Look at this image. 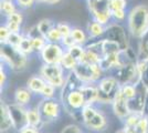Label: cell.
<instances>
[{"instance_id": "cell-1", "label": "cell", "mask_w": 148, "mask_h": 133, "mask_svg": "<svg viewBox=\"0 0 148 133\" xmlns=\"http://www.w3.org/2000/svg\"><path fill=\"white\" fill-rule=\"evenodd\" d=\"M127 29L136 39H143L148 33V6L137 5L127 14Z\"/></svg>"}, {"instance_id": "cell-2", "label": "cell", "mask_w": 148, "mask_h": 133, "mask_svg": "<svg viewBox=\"0 0 148 133\" xmlns=\"http://www.w3.org/2000/svg\"><path fill=\"white\" fill-rule=\"evenodd\" d=\"M0 57H1L2 64L8 65L12 71L19 72L27 68L28 56L23 54L18 48L11 47L10 44L1 43Z\"/></svg>"}, {"instance_id": "cell-3", "label": "cell", "mask_w": 148, "mask_h": 133, "mask_svg": "<svg viewBox=\"0 0 148 133\" xmlns=\"http://www.w3.org/2000/svg\"><path fill=\"white\" fill-rule=\"evenodd\" d=\"M97 84L99 88V104H110L114 101V99L118 94L121 90V84L113 76H103Z\"/></svg>"}, {"instance_id": "cell-4", "label": "cell", "mask_w": 148, "mask_h": 133, "mask_svg": "<svg viewBox=\"0 0 148 133\" xmlns=\"http://www.w3.org/2000/svg\"><path fill=\"white\" fill-rule=\"evenodd\" d=\"M39 74L45 80V82L56 89H61L66 79V72L61 64H42L39 70Z\"/></svg>"}, {"instance_id": "cell-5", "label": "cell", "mask_w": 148, "mask_h": 133, "mask_svg": "<svg viewBox=\"0 0 148 133\" xmlns=\"http://www.w3.org/2000/svg\"><path fill=\"white\" fill-rule=\"evenodd\" d=\"M74 74L81 80V82L86 83H97L104 76V71L101 69L99 63L90 64L79 62L73 70Z\"/></svg>"}, {"instance_id": "cell-6", "label": "cell", "mask_w": 148, "mask_h": 133, "mask_svg": "<svg viewBox=\"0 0 148 133\" xmlns=\"http://www.w3.org/2000/svg\"><path fill=\"white\" fill-rule=\"evenodd\" d=\"M110 73H111L110 76H114L121 85L124 84L137 85L138 83H140V76L137 68V63H130L124 67H119L114 69Z\"/></svg>"}, {"instance_id": "cell-7", "label": "cell", "mask_w": 148, "mask_h": 133, "mask_svg": "<svg viewBox=\"0 0 148 133\" xmlns=\"http://www.w3.org/2000/svg\"><path fill=\"white\" fill-rule=\"evenodd\" d=\"M45 124L56 121L62 112V103L59 99H42L37 104Z\"/></svg>"}, {"instance_id": "cell-8", "label": "cell", "mask_w": 148, "mask_h": 133, "mask_svg": "<svg viewBox=\"0 0 148 133\" xmlns=\"http://www.w3.org/2000/svg\"><path fill=\"white\" fill-rule=\"evenodd\" d=\"M103 39L114 41L121 45L122 49H127L130 47V40L128 34L123 25L117 22H111L108 25H106V30Z\"/></svg>"}, {"instance_id": "cell-9", "label": "cell", "mask_w": 148, "mask_h": 133, "mask_svg": "<svg viewBox=\"0 0 148 133\" xmlns=\"http://www.w3.org/2000/svg\"><path fill=\"white\" fill-rule=\"evenodd\" d=\"M65 49L61 43H48L45 44L43 50L39 54L44 64H60Z\"/></svg>"}, {"instance_id": "cell-10", "label": "cell", "mask_w": 148, "mask_h": 133, "mask_svg": "<svg viewBox=\"0 0 148 133\" xmlns=\"http://www.w3.org/2000/svg\"><path fill=\"white\" fill-rule=\"evenodd\" d=\"M8 110L11 116V121L13 124V130L18 133L21 129L28 125V120H27V112L28 108L21 107L17 103H9L8 104Z\"/></svg>"}, {"instance_id": "cell-11", "label": "cell", "mask_w": 148, "mask_h": 133, "mask_svg": "<svg viewBox=\"0 0 148 133\" xmlns=\"http://www.w3.org/2000/svg\"><path fill=\"white\" fill-rule=\"evenodd\" d=\"M83 84H84V83L81 82V80L74 74L73 71L68 72V73H66V79H65L64 85L60 89L61 92H60V94H59V100L61 101L62 104L64 103V101H65L66 98H68V95L70 94L71 92L76 91V90H80L81 87H82Z\"/></svg>"}, {"instance_id": "cell-12", "label": "cell", "mask_w": 148, "mask_h": 133, "mask_svg": "<svg viewBox=\"0 0 148 133\" xmlns=\"http://www.w3.org/2000/svg\"><path fill=\"white\" fill-rule=\"evenodd\" d=\"M112 110L114 115L117 118L118 120L123 122L132 112L130 110V104H128V100L122 94L121 90L116 95V98L114 99V101L112 103Z\"/></svg>"}, {"instance_id": "cell-13", "label": "cell", "mask_w": 148, "mask_h": 133, "mask_svg": "<svg viewBox=\"0 0 148 133\" xmlns=\"http://www.w3.org/2000/svg\"><path fill=\"white\" fill-rule=\"evenodd\" d=\"M136 87H137V93H136L135 98L128 101L130 110L132 113L143 114V110H144L145 102H146L148 95V90L143 83H138Z\"/></svg>"}, {"instance_id": "cell-14", "label": "cell", "mask_w": 148, "mask_h": 133, "mask_svg": "<svg viewBox=\"0 0 148 133\" xmlns=\"http://www.w3.org/2000/svg\"><path fill=\"white\" fill-rule=\"evenodd\" d=\"M83 125L86 129H88V130L93 131V132H103V131L106 130V127L108 125V120H107L104 112L99 109L96 114L88 122H86Z\"/></svg>"}, {"instance_id": "cell-15", "label": "cell", "mask_w": 148, "mask_h": 133, "mask_svg": "<svg viewBox=\"0 0 148 133\" xmlns=\"http://www.w3.org/2000/svg\"><path fill=\"white\" fill-rule=\"evenodd\" d=\"M81 93L84 98V101L86 105L97 104L99 100V88L96 83H86L83 84L80 89Z\"/></svg>"}, {"instance_id": "cell-16", "label": "cell", "mask_w": 148, "mask_h": 133, "mask_svg": "<svg viewBox=\"0 0 148 133\" xmlns=\"http://www.w3.org/2000/svg\"><path fill=\"white\" fill-rule=\"evenodd\" d=\"M0 118H1V121H0L1 133H10V131H14L11 116L8 110V103L3 101H1V104H0Z\"/></svg>"}, {"instance_id": "cell-17", "label": "cell", "mask_w": 148, "mask_h": 133, "mask_svg": "<svg viewBox=\"0 0 148 133\" xmlns=\"http://www.w3.org/2000/svg\"><path fill=\"white\" fill-rule=\"evenodd\" d=\"M27 120H28V125L33 127H37L40 131L43 129L45 125L43 121V118L40 113L38 107H29L28 108V112H27Z\"/></svg>"}, {"instance_id": "cell-18", "label": "cell", "mask_w": 148, "mask_h": 133, "mask_svg": "<svg viewBox=\"0 0 148 133\" xmlns=\"http://www.w3.org/2000/svg\"><path fill=\"white\" fill-rule=\"evenodd\" d=\"M33 95L34 94L27 87L18 88L14 91V94H13V102L21 107L28 108V105H30L31 101H32Z\"/></svg>"}, {"instance_id": "cell-19", "label": "cell", "mask_w": 148, "mask_h": 133, "mask_svg": "<svg viewBox=\"0 0 148 133\" xmlns=\"http://www.w3.org/2000/svg\"><path fill=\"white\" fill-rule=\"evenodd\" d=\"M45 84H47L45 80L40 74H33V76H31L28 79V81H27V88L29 89L33 94L40 95L41 92H42V90L45 87Z\"/></svg>"}, {"instance_id": "cell-20", "label": "cell", "mask_w": 148, "mask_h": 133, "mask_svg": "<svg viewBox=\"0 0 148 133\" xmlns=\"http://www.w3.org/2000/svg\"><path fill=\"white\" fill-rule=\"evenodd\" d=\"M106 27L95 20H91L86 25V33L90 39H102L105 34Z\"/></svg>"}, {"instance_id": "cell-21", "label": "cell", "mask_w": 148, "mask_h": 133, "mask_svg": "<svg viewBox=\"0 0 148 133\" xmlns=\"http://www.w3.org/2000/svg\"><path fill=\"white\" fill-rule=\"evenodd\" d=\"M137 68L140 76V83H143L148 90V58L139 59L137 61Z\"/></svg>"}, {"instance_id": "cell-22", "label": "cell", "mask_w": 148, "mask_h": 133, "mask_svg": "<svg viewBox=\"0 0 148 133\" xmlns=\"http://www.w3.org/2000/svg\"><path fill=\"white\" fill-rule=\"evenodd\" d=\"M79 63V61L76 60V59H74L70 53H69L68 51H65V53L63 54V57H62V60L60 64H61V67L64 69V71L68 73V72H71V71H73L74 68Z\"/></svg>"}, {"instance_id": "cell-23", "label": "cell", "mask_w": 148, "mask_h": 133, "mask_svg": "<svg viewBox=\"0 0 148 133\" xmlns=\"http://www.w3.org/2000/svg\"><path fill=\"white\" fill-rule=\"evenodd\" d=\"M125 129V127H124ZM128 133H148V118L143 115L140 120L132 127L126 129Z\"/></svg>"}, {"instance_id": "cell-24", "label": "cell", "mask_w": 148, "mask_h": 133, "mask_svg": "<svg viewBox=\"0 0 148 133\" xmlns=\"http://www.w3.org/2000/svg\"><path fill=\"white\" fill-rule=\"evenodd\" d=\"M121 50H123L121 48V45L114 41H110L103 39V52L104 56H110V54H117L121 52Z\"/></svg>"}, {"instance_id": "cell-25", "label": "cell", "mask_w": 148, "mask_h": 133, "mask_svg": "<svg viewBox=\"0 0 148 133\" xmlns=\"http://www.w3.org/2000/svg\"><path fill=\"white\" fill-rule=\"evenodd\" d=\"M72 38L74 39L75 43L81 44V45H85L88 42V36H87L86 31H84L81 28H73L72 29V33H71Z\"/></svg>"}, {"instance_id": "cell-26", "label": "cell", "mask_w": 148, "mask_h": 133, "mask_svg": "<svg viewBox=\"0 0 148 133\" xmlns=\"http://www.w3.org/2000/svg\"><path fill=\"white\" fill-rule=\"evenodd\" d=\"M17 7L18 6H17L16 1H11V0H1V2H0L1 12L3 13L6 17H9L12 13L17 12L18 11V8Z\"/></svg>"}, {"instance_id": "cell-27", "label": "cell", "mask_w": 148, "mask_h": 133, "mask_svg": "<svg viewBox=\"0 0 148 133\" xmlns=\"http://www.w3.org/2000/svg\"><path fill=\"white\" fill-rule=\"evenodd\" d=\"M99 111V108L96 104H91V105H85L81 111V116H82V123L85 124L86 122L92 119L93 116Z\"/></svg>"}, {"instance_id": "cell-28", "label": "cell", "mask_w": 148, "mask_h": 133, "mask_svg": "<svg viewBox=\"0 0 148 133\" xmlns=\"http://www.w3.org/2000/svg\"><path fill=\"white\" fill-rule=\"evenodd\" d=\"M37 27H38L39 32L41 33V36L45 38L47 34H48V33L56 27V23H54L51 19H42L37 23Z\"/></svg>"}, {"instance_id": "cell-29", "label": "cell", "mask_w": 148, "mask_h": 133, "mask_svg": "<svg viewBox=\"0 0 148 133\" xmlns=\"http://www.w3.org/2000/svg\"><path fill=\"white\" fill-rule=\"evenodd\" d=\"M121 92L130 101L135 98L136 93H137V87L134 84H124V85H121Z\"/></svg>"}, {"instance_id": "cell-30", "label": "cell", "mask_w": 148, "mask_h": 133, "mask_svg": "<svg viewBox=\"0 0 148 133\" xmlns=\"http://www.w3.org/2000/svg\"><path fill=\"white\" fill-rule=\"evenodd\" d=\"M62 39H63V37H62L61 32L59 31V29L56 28V25L45 37L47 42H49V43H61Z\"/></svg>"}, {"instance_id": "cell-31", "label": "cell", "mask_w": 148, "mask_h": 133, "mask_svg": "<svg viewBox=\"0 0 148 133\" xmlns=\"http://www.w3.org/2000/svg\"><path fill=\"white\" fill-rule=\"evenodd\" d=\"M19 50L21 51L23 54L25 56H29L31 53H33V47H32V40L29 37H27L25 34V38L21 41V43L18 48Z\"/></svg>"}, {"instance_id": "cell-32", "label": "cell", "mask_w": 148, "mask_h": 133, "mask_svg": "<svg viewBox=\"0 0 148 133\" xmlns=\"http://www.w3.org/2000/svg\"><path fill=\"white\" fill-rule=\"evenodd\" d=\"M65 51H68L74 59H76L77 61H80L82 56H83V53H84V51H85V48H84V45H81V44H74V45H72L71 48L66 49Z\"/></svg>"}, {"instance_id": "cell-33", "label": "cell", "mask_w": 148, "mask_h": 133, "mask_svg": "<svg viewBox=\"0 0 148 133\" xmlns=\"http://www.w3.org/2000/svg\"><path fill=\"white\" fill-rule=\"evenodd\" d=\"M31 40H32L33 52H37V53H40L41 51L43 50V48L45 47V44L48 43V42H47V40H45V38L42 37V36L37 37V38H32Z\"/></svg>"}, {"instance_id": "cell-34", "label": "cell", "mask_w": 148, "mask_h": 133, "mask_svg": "<svg viewBox=\"0 0 148 133\" xmlns=\"http://www.w3.org/2000/svg\"><path fill=\"white\" fill-rule=\"evenodd\" d=\"M23 38H25L23 33H13V32H11L6 43L10 44L11 47H14V48H19V45L21 43V41L23 40Z\"/></svg>"}, {"instance_id": "cell-35", "label": "cell", "mask_w": 148, "mask_h": 133, "mask_svg": "<svg viewBox=\"0 0 148 133\" xmlns=\"http://www.w3.org/2000/svg\"><path fill=\"white\" fill-rule=\"evenodd\" d=\"M56 90H58V89L54 88L53 85H51V84H49V83H47L40 95L42 96V99H56Z\"/></svg>"}, {"instance_id": "cell-36", "label": "cell", "mask_w": 148, "mask_h": 133, "mask_svg": "<svg viewBox=\"0 0 148 133\" xmlns=\"http://www.w3.org/2000/svg\"><path fill=\"white\" fill-rule=\"evenodd\" d=\"M56 28L59 29V31L61 32L62 37L64 38V37H69V36H71V33H72V27L66 23V22H64V21H61V22H58L56 23Z\"/></svg>"}, {"instance_id": "cell-37", "label": "cell", "mask_w": 148, "mask_h": 133, "mask_svg": "<svg viewBox=\"0 0 148 133\" xmlns=\"http://www.w3.org/2000/svg\"><path fill=\"white\" fill-rule=\"evenodd\" d=\"M127 8V0H110V9L111 11L122 10Z\"/></svg>"}, {"instance_id": "cell-38", "label": "cell", "mask_w": 148, "mask_h": 133, "mask_svg": "<svg viewBox=\"0 0 148 133\" xmlns=\"http://www.w3.org/2000/svg\"><path fill=\"white\" fill-rule=\"evenodd\" d=\"M127 14L126 12V9H122V10H115V11H112V19L118 21V22H122L125 19H127Z\"/></svg>"}, {"instance_id": "cell-39", "label": "cell", "mask_w": 148, "mask_h": 133, "mask_svg": "<svg viewBox=\"0 0 148 133\" xmlns=\"http://www.w3.org/2000/svg\"><path fill=\"white\" fill-rule=\"evenodd\" d=\"M61 133H84L83 130L81 129L80 125L75 124V123H71V124H68L62 129Z\"/></svg>"}, {"instance_id": "cell-40", "label": "cell", "mask_w": 148, "mask_h": 133, "mask_svg": "<svg viewBox=\"0 0 148 133\" xmlns=\"http://www.w3.org/2000/svg\"><path fill=\"white\" fill-rule=\"evenodd\" d=\"M6 20H9V21H12V22H16V23H19V25H22L23 22V14L21 11H17V12L12 13L11 16L7 17Z\"/></svg>"}, {"instance_id": "cell-41", "label": "cell", "mask_w": 148, "mask_h": 133, "mask_svg": "<svg viewBox=\"0 0 148 133\" xmlns=\"http://www.w3.org/2000/svg\"><path fill=\"white\" fill-rule=\"evenodd\" d=\"M10 30L7 28L6 25H1L0 27V40H1V43H6L9 36H10Z\"/></svg>"}, {"instance_id": "cell-42", "label": "cell", "mask_w": 148, "mask_h": 133, "mask_svg": "<svg viewBox=\"0 0 148 133\" xmlns=\"http://www.w3.org/2000/svg\"><path fill=\"white\" fill-rule=\"evenodd\" d=\"M5 25H6L7 28L10 30V32H13V33H21V25L16 23V22H12V21H9V20H6Z\"/></svg>"}, {"instance_id": "cell-43", "label": "cell", "mask_w": 148, "mask_h": 133, "mask_svg": "<svg viewBox=\"0 0 148 133\" xmlns=\"http://www.w3.org/2000/svg\"><path fill=\"white\" fill-rule=\"evenodd\" d=\"M17 6L19 8H22V9H27V8H31L36 3V0H14Z\"/></svg>"}, {"instance_id": "cell-44", "label": "cell", "mask_w": 148, "mask_h": 133, "mask_svg": "<svg viewBox=\"0 0 148 133\" xmlns=\"http://www.w3.org/2000/svg\"><path fill=\"white\" fill-rule=\"evenodd\" d=\"M7 82V71H6V65L1 63V68H0V87L1 90L5 88Z\"/></svg>"}, {"instance_id": "cell-45", "label": "cell", "mask_w": 148, "mask_h": 133, "mask_svg": "<svg viewBox=\"0 0 148 133\" xmlns=\"http://www.w3.org/2000/svg\"><path fill=\"white\" fill-rule=\"evenodd\" d=\"M61 44L63 45V48L66 50L69 48H71L72 45H74L75 43V41H74V39L72 38V36H69V37H64V38L62 39V42Z\"/></svg>"}, {"instance_id": "cell-46", "label": "cell", "mask_w": 148, "mask_h": 133, "mask_svg": "<svg viewBox=\"0 0 148 133\" xmlns=\"http://www.w3.org/2000/svg\"><path fill=\"white\" fill-rule=\"evenodd\" d=\"M18 133H41V131L37 129V127H30V125H27L23 129H21Z\"/></svg>"}, {"instance_id": "cell-47", "label": "cell", "mask_w": 148, "mask_h": 133, "mask_svg": "<svg viewBox=\"0 0 148 133\" xmlns=\"http://www.w3.org/2000/svg\"><path fill=\"white\" fill-rule=\"evenodd\" d=\"M61 0H36V3H47V5H56Z\"/></svg>"}, {"instance_id": "cell-48", "label": "cell", "mask_w": 148, "mask_h": 133, "mask_svg": "<svg viewBox=\"0 0 148 133\" xmlns=\"http://www.w3.org/2000/svg\"><path fill=\"white\" fill-rule=\"evenodd\" d=\"M143 115H145V116L148 118V95H147V99H146V102H145L144 110H143Z\"/></svg>"}, {"instance_id": "cell-49", "label": "cell", "mask_w": 148, "mask_h": 133, "mask_svg": "<svg viewBox=\"0 0 148 133\" xmlns=\"http://www.w3.org/2000/svg\"><path fill=\"white\" fill-rule=\"evenodd\" d=\"M116 133H128V132H127V130H126V129H124V127H123V129L118 130V131Z\"/></svg>"}, {"instance_id": "cell-50", "label": "cell", "mask_w": 148, "mask_h": 133, "mask_svg": "<svg viewBox=\"0 0 148 133\" xmlns=\"http://www.w3.org/2000/svg\"><path fill=\"white\" fill-rule=\"evenodd\" d=\"M95 1H97V0H87V5L88 3H92V2H95Z\"/></svg>"}, {"instance_id": "cell-51", "label": "cell", "mask_w": 148, "mask_h": 133, "mask_svg": "<svg viewBox=\"0 0 148 133\" xmlns=\"http://www.w3.org/2000/svg\"><path fill=\"white\" fill-rule=\"evenodd\" d=\"M11 1H14V0H11Z\"/></svg>"}]
</instances>
